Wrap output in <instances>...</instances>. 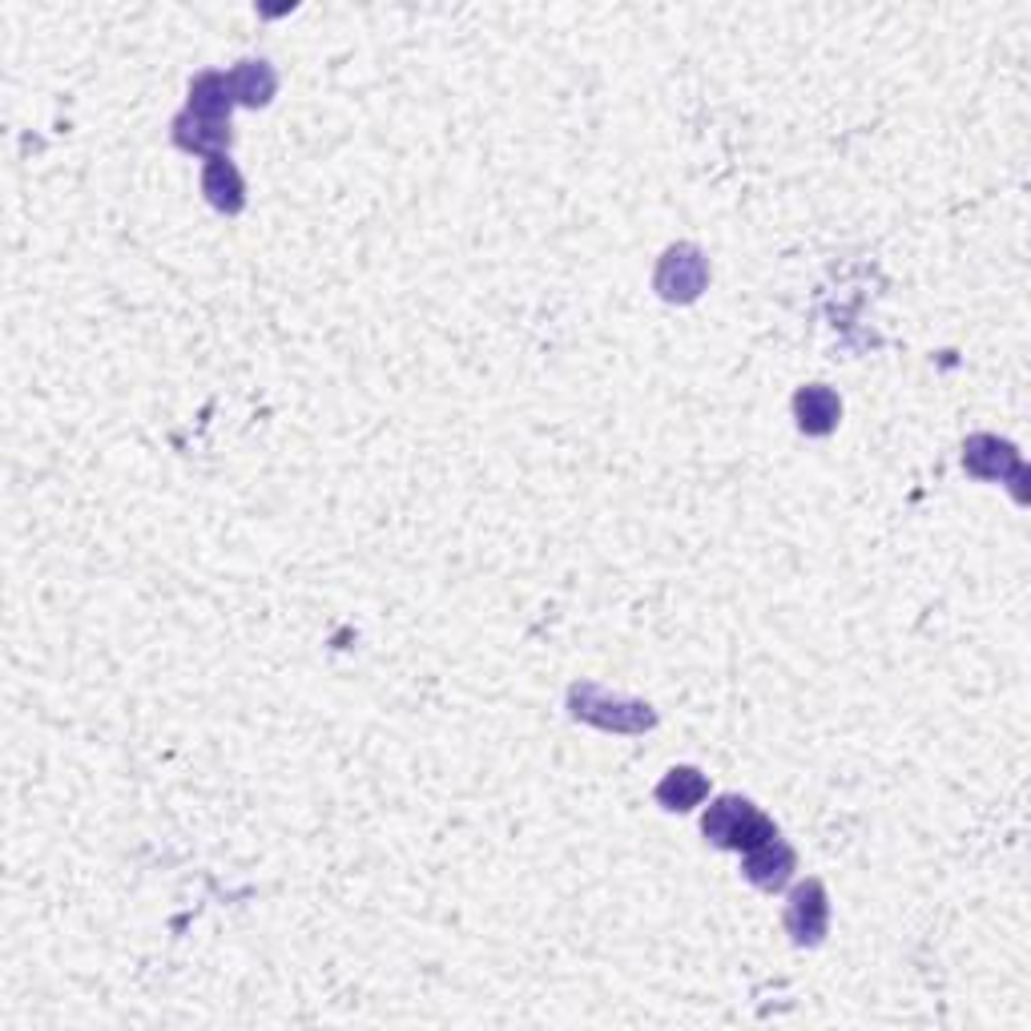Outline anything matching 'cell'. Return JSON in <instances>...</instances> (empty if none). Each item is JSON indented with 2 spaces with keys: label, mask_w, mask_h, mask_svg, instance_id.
<instances>
[{
  "label": "cell",
  "mask_w": 1031,
  "mask_h": 1031,
  "mask_svg": "<svg viewBox=\"0 0 1031 1031\" xmlns=\"http://www.w3.org/2000/svg\"><path fill=\"white\" fill-rule=\"evenodd\" d=\"M798 415H802V427H806V431L822 436V431H830L838 419V400L826 391V387H806V391L798 395Z\"/></svg>",
  "instance_id": "obj_4"
},
{
  "label": "cell",
  "mask_w": 1031,
  "mask_h": 1031,
  "mask_svg": "<svg viewBox=\"0 0 1031 1031\" xmlns=\"http://www.w3.org/2000/svg\"><path fill=\"white\" fill-rule=\"evenodd\" d=\"M669 274H673V283L682 286V291H677L682 298H694L697 291H701V283H706V266H701V258L689 254V250H682V254L673 250V254L665 258V266H661V279H669ZM673 283H665L661 291H669Z\"/></svg>",
  "instance_id": "obj_6"
},
{
  "label": "cell",
  "mask_w": 1031,
  "mask_h": 1031,
  "mask_svg": "<svg viewBox=\"0 0 1031 1031\" xmlns=\"http://www.w3.org/2000/svg\"><path fill=\"white\" fill-rule=\"evenodd\" d=\"M206 193H210V202L222 210L242 206V186H238V174H234L230 162L214 157V166L206 169Z\"/></svg>",
  "instance_id": "obj_7"
},
{
  "label": "cell",
  "mask_w": 1031,
  "mask_h": 1031,
  "mask_svg": "<svg viewBox=\"0 0 1031 1031\" xmlns=\"http://www.w3.org/2000/svg\"><path fill=\"white\" fill-rule=\"evenodd\" d=\"M657 798L669 806V810H689L697 798H706V778L697 770H673L665 782H661Z\"/></svg>",
  "instance_id": "obj_5"
},
{
  "label": "cell",
  "mask_w": 1031,
  "mask_h": 1031,
  "mask_svg": "<svg viewBox=\"0 0 1031 1031\" xmlns=\"http://www.w3.org/2000/svg\"><path fill=\"white\" fill-rule=\"evenodd\" d=\"M822 923H826L822 887L810 882V887H802L798 894H794V902H790V931H794L798 939H818V935H822Z\"/></svg>",
  "instance_id": "obj_3"
},
{
  "label": "cell",
  "mask_w": 1031,
  "mask_h": 1031,
  "mask_svg": "<svg viewBox=\"0 0 1031 1031\" xmlns=\"http://www.w3.org/2000/svg\"><path fill=\"white\" fill-rule=\"evenodd\" d=\"M706 834L713 838V842H722V846H737V851H754V846H761V842H770L773 838V826L761 818L749 802L742 798H725L718 802L713 810H709L706 818Z\"/></svg>",
  "instance_id": "obj_1"
},
{
  "label": "cell",
  "mask_w": 1031,
  "mask_h": 1031,
  "mask_svg": "<svg viewBox=\"0 0 1031 1031\" xmlns=\"http://www.w3.org/2000/svg\"><path fill=\"white\" fill-rule=\"evenodd\" d=\"M790 866H794V854L778 842V834L770 838V842H761V846H754L749 851V870L746 875L754 878V882H761V887H782L790 875Z\"/></svg>",
  "instance_id": "obj_2"
},
{
  "label": "cell",
  "mask_w": 1031,
  "mask_h": 1031,
  "mask_svg": "<svg viewBox=\"0 0 1031 1031\" xmlns=\"http://www.w3.org/2000/svg\"><path fill=\"white\" fill-rule=\"evenodd\" d=\"M230 90L242 97V102H250V105H258V102H266L271 97V90H274V73L266 69V64H242L238 73L230 78Z\"/></svg>",
  "instance_id": "obj_8"
}]
</instances>
